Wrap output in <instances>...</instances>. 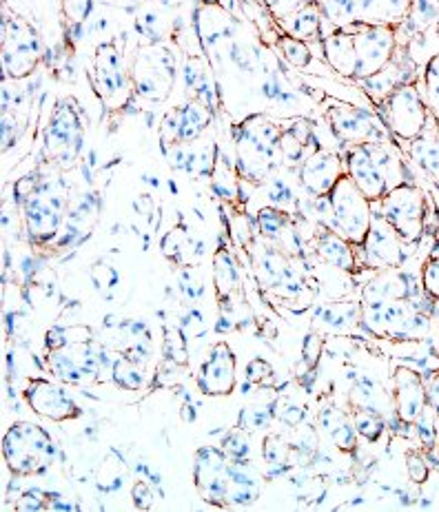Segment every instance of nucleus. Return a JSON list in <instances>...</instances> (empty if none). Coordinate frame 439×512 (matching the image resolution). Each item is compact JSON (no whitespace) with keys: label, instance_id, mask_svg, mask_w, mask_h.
<instances>
[{"label":"nucleus","instance_id":"f257e3e1","mask_svg":"<svg viewBox=\"0 0 439 512\" xmlns=\"http://www.w3.org/2000/svg\"><path fill=\"white\" fill-rule=\"evenodd\" d=\"M287 122L269 118L267 114H253L233 127V151H236V169L240 178L255 187L273 178L278 162V140Z\"/></svg>","mask_w":439,"mask_h":512},{"label":"nucleus","instance_id":"f03ea898","mask_svg":"<svg viewBox=\"0 0 439 512\" xmlns=\"http://www.w3.org/2000/svg\"><path fill=\"white\" fill-rule=\"evenodd\" d=\"M23 213L25 238L34 249H43L58 238L67 220L69 189L58 176H43L38 173L36 187L18 200Z\"/></svg>","mask_w":439,"mask_h":512},{"label":"nucleus","instance_id":"7ed1b4c3","mask_svg":"<svg viewBox=\"0 0 439 512\" xmlns=\"http://www.w3.org/2000/svg\"><path fill=\"white\" fill-rule=\"evenodd\" d=\"M346 173L360 187L373 204L402 182H408L404 162L389 147V142H371V145L346 147Z\"/></svg>","mask_w":439,"mask_h":512},{"label":"nucleus","instance_id":"20e7f679","mask_svg":"<svg viewBox=\"0 0 439 512\" xmlns=\"http://www.w3.org/2000/svg\"><path fill=\"white\" fill-rule=\"evenodd\" d=\"M3 459L14 477H38L56 464L54 437L36 422H14L3 435Z\"/></svg>","mask_w":439,"mask_h":512},{"label":"nucleus","instance_id":"39448f33","mask_svg":"<svg viewBox=\"0 0 439 512\" xmlns=\"http://www.w3.org/2000/svg\"><path fill=\"white\" fill-rule=\"evenodd\" d=\"M85 147V116L76 98H60L43 131V158L56 171L78 165Z\"/></svg>","mask_w":439,"mask_h":512},{"label":"nucleus","instance_id":"423d86ee","mask_svg":"<svg viewBox=\"0 0 439 512\" xmlns=\"http://www.w3.org/2000/svg\"><path fill=\"white\" fill-rule=\"evenodd\" d=\"M244 249H249L260 284L267 286L271 293H278L280 298L291 302H298L309 293L311 286L306 282V275L300 271L298 260H293L291 255L280 251L269 240H264L262 235L253 233V238Z\"/></svg>","mask_w":439,"mask_h":512},{"label":"nucleus","instance_id":"0eeeda50","mask_svg":"<svg viewBox=\"0 0 439 512\" xmlns=\"http://www.w3.org/2000/svg\"><path fill=\"white\" fill-rule=\"evenodd\" d=\"M111 348L98 340L74 344L45 353V368L58 382L85 386L100 382V375H109Z\"/></svg>","mask_w":439,"mask_h":512},{"label":"nucleus","instance_id":"6e6552de","mask_svg":"<svg viewBox=\"0 0 439 512\" xmlns=\"http://www.w3.org/2000/svg\"><path fill=\"white\" fill-rule=\"evenodd\" d=\"M136 96L147 102H165L178 80V58L165 43H149L138 49L131 63Z\"/></svg>","mask_w":439,"mask_h":512},{"label":"nucleus","instance_id":"1a4fd4ad","mask_svg":"<svg viewBox=\"0 0 439 512\" xmlns=\"http://www.w3.org/2000/svg\"><path fill=\"white\" fill-rule=\"evenodd\" d=\"M329 202H331L329 229L338 231L342 238L355 244L357 249H362L366 242V235L371 231L375 204L364 196L349 173H344V176L338 180V184H335L333 191L329 193Z\"/></svg>","mask_w":439,"mask_h":512},{"label":"nucleus","instance_id":"9d476101","mask_svg":"<svg viewBox=\"0 0 439 512\" xmlns=\"http://www.w3.org/2000/svg\"><path fill=\"white\" fill-rule=\"evenodd\" d=\"M91 85L102 107L109 111L125 109L131 96H136L131 67H127L125 56L114 40L96 47L94 60H91Z\"/></svg>","mask_w":439,"mask_h":512},{"label":"nucleus","instance_id":"9b49d317","mask_svg":"<svg viewBox=\"0 0 439 512\" xmlns=\"http://www.w3.org/2000/svg\"><path fill=\"white\" fill-rule=\"evenodd\" d=\"M380 118L386 131L402 142H415L424 136V131L431 125V109L426 105V98L415 83H406L397 87L393 94L386 96L380 105Z\"/></svg>","mask_w":439,"mask_h":512},{"label":"nucleus","instance_id":"f8f14e48","mask_svg":"<svg viewBox=\"0 0 439 512\" xmlns=\"http://www.w3.org/2000/svg\"><path fill=\"white\" fill-rule=\"evenodd\" d=\"M3 74L9 80L29 78L43 60V40L25 18L3 14Z\"/></svg>","mask_w":439,"mask_h":512},{"label":"nucleus","instance_id":"ddd939ff","mask_svg":"<svg viewBox=\"0 0 439 512\" xmlns=\"http://www.w3.org/2000/svg\"><path fill=\"white\" fill-rule=\"evenodd\" d=\"M193 486L207 506L229 508L233 484V459L216 444H204L193 453Z\"/></svg>","mask_w":439,"mask_h":512},{"label":"nucleus","instance_id":"4468645a","mask_svg":"<svg viewBox=\"0 0 439 512\" xmlns=\"http://www.w3.org/2000/svg\"><path fill=\"white\" fill-rule=\"evenodd\" d=\"M380 213L389 220L406 244L417 247L426 229V198L413 182H402L393 187L377 202Z\"/></svg>","mask_w":439,"mask_h":512},{"label":"nucleus","instance_id":"2eb2a0df","mask_svg":"<svg viewBox=\"0 0 439 512\" xmlns=\"http://www.w3.org/2000/svg\"><path fill=\"white\" fill-rule=\"evenodd\" d=\"M324 122L329 125V131L335 136V140L342 142L346 147L357 145H371V142H386L384 138V122L382 118L373 116L371 111H366L357 105H349V102L333 100L324 111Z\"/></svg>","mask_w":439,"mask_h":512},{"label":"nucleus","instance_id":"dca6fc26","mask_svg":"<svg viewBox=\"0 0 439 512\" xmlns=\"http://www.w3.org/2000/svg\"><path fill=\"white\" fill-rule=\"evenodd\" d=\"M349 29L353 32L357 51L355 80L375 76L397 56V27L355 23Z\"/></svg>","mask_w":439,"mask_h":512},{"label":"nucleus","instance_id":"f3484780","mask_svg":"<svg viewBox=\"0 0 439 512\" xmlns=\"http://www.w3.org/2000/svg\"><path fill=\"white\" fill-rule=\"evenodd\" d=\"M413 244H406L393 224L384 218L380 211L373 213L371 231L366 235L362 247V260L373 271L382 269H402L413 258Z\"/></svg>","mask_w":439,"mask_h":512},{"label":"nucleus","instance_id":"a211bd4d","mask_svg":"<svg viewBox=\"0 0 439 512\" xmlns=\"http://www.w3.org/2000/svg\"><path fill=\"white\" fill-rule=\"evenodd\" d=\"M216 111L196 100H187L182 105L171 107L160 122V147L167 151L176 145H193L202 138V133L211 127Z\"/></svg>","mask_w":439,"mask_h":512},{"label":"nucleus","instance_id":"6ab92c4d","mask_svg":"<svg viewBox=\"0 0 439 512\" xmlns=\"http://www.w3.org/2000/svg\"><path fill=\"white\" fill-rule=\"evenodd\" d=\"M20 395H23L27 406L32 408V413L49 419V422L63 424L83 417V408L78 406L76 399L58 382L47 380V377H27Z\"/></svg>","mask_w":439,"mask_h":512},{"label":"nucleus","instance_id":"aec40b11","mask_svg":"<svg viewBox=\"0 0 439 512\" xmlns=\"http://www.w3.org/2000/svg\"><path fill=\"white\" fill-rule=\"evenodd\" d=\"M193 27H196L198 45L202 54L209 58H222L224 49L236 45V20L224 9L218 0H202L193 16Z\"/></svg>","mask_w":439,"mask_h":512},{"label":"nucleus","instance_id":"412c9836","mask_svg":"<svg viewBox=\"0 0 439 512\" xmlns=\"http://www.w3.org/2000/svg\"><path fill=\"white\" fill-rule=\"evenodd\" d=\"M198 393L204 397H229L240 386L238 380V353L229 342L211 344L207 357L196 375Z\"/></svg>","mask_w":439,"mask_h":512},{"label":"nucleus","instance_id":"4be33fe9","mask_svg":"<svg viewBox=\"0 0 439 512\" xmlns=\"http://www.w3.org/2000/svg\"><path fill=\"white\" fill-rule=\"evenodd\" d=\"M253 227L255 233L275 244L280 251L291 255L293 260L306 262V249H309V244H306L304 235L300 233L293 213L278 207H262L255 213Z\"/></svg>","mask_w":439,"mask_h":512},{"label":"nucleus","instance_id":"5701e85b","mask_svg":"<svg viewBox=\"0 0 439 512\" xmlns=\"http://www.w3.org/2000/svg\"><path fill=\"white\" fill-rule=\"evenodd\" d=\"M393 417L402 426H415L428 406L426 380L413 366L400 364L393 368Z\"/></svg>","mask_w":439,"mask_h":512},{"label":"nucleus","instance_id":"b1692460","mask_svg":"<svg viewBox=\"0 0 439 512\" xmlns=\"http://www.w3.org/2000/svg\"><path fill=\"white\" fill-rule=\"evenodd\" d=\"M346 173V160L338 151L318 149L306 158L300 169L298 178L306 196L311 198H326L333 191L335 184Z\"/></svg>","mask_w":439,"mask_h":512},{"label":"nucleus","instance_id":"393cba45","mask_svg":"<svg viewBox=\"0 0 439 512\" xmlns=\"http://www.w3.org/2000/svg\"><path fill=\"white\" fill-rule=\"evenodd\" d=\"M318 149H322V145L313 122L304 118L291 120L278 140V162L280 167L300 169L302 162Z\"/></svg>","mask_w":439,"mask_h":512},{"label":"nucleus","instance_id":"a878e982","mask_svg":"<svg viewBox=\"0 0 439 512\" xmlns=\"http://www.w3.org/2000/svg\"><path fill=\"white\" fill-rule=\"evenodd\" d=\"M182 87H185L187 100H196L207 105L209 109L218 111L220 94L218 83L213 76V69L209 65L207 56H187L182 60Z\"/></svg>","mask_w":439,"mask_h":512},{"label":"nucleus","instance_id":"bb28decb","mask_svg":"<svg viewBox=\"0 0 439 512\" xmlns=\"http://www.w3.org/2000/svg\"><path fill=\"white\" fill-rule=\"evenodd\" d=\"M318 426L342 455H349L353 459L357 457V450H360V435H357V430L353 426L351 411H342L338 404H322L318 411Z\"/></svg>","mask_w":439,"mask_h":512},{"label":"nucleus","instance_id":"cd10ccee","mask_svg":"<svg viewBox=\"0 0 439 512\" xmlns=\"http://www.w3.org/2000/svg\"><path fill=\"white\" fill-rule=\"evenodd\" d=\"M355 249V244H351L349 240L342 238L338 231H333L329 227H320L311 242V251L318 255L324 264H329L342 273H357L360 260H357Z\"/></svg>","mask_w":439,"mask_h":512},{"label":"nucleus","instance_id":"c85d7f7f","mask_svg":"<svg viewBox=\"0 0 439 512\" xmlns=\"http://www.w3.org/2000/svg\"><path fill=\"white\" fill-rule=\"evenodd\" d=\"M322 56L335 74L342 78H353L357 76V51H355V40L353 32L349 27L342 29H331L322 38Z\"/></svg>","mask_w":439,"mask_h":512},{"label":"nucleus","instance_id":"c756f323","mask_svg":"<svg viewBox=\"0 0 439 512\" xmlns=\"http://www.w3.org/2000/svg\"><path fill=\"white\" fill-rule=\"evenodd\" d=\"M357 23L397 27L408 20L415 0H357Z\"/></svg>","mask_w":439,"mask_h":512},{"label":"nucleus","instance_id":"7c9ffc66","mask_svg":"<svg viewBox=\"0 0 439 512\" xmlns=\"http://www.w3.org/2000/svg\"><path fill=\"white\" fill-rule=\"evenodd\" d=\"M357 324H362V306L355 302L320 304L313 313V329L324 333H349Z\"/></svg>","mask_w":439,"mask_h":512},{"label":"nucleus","instance_id":"2f4dec72","mask_svg":"<svg viewBox=\"0 0 439 512\" xmlns=\"http://www.w3.org/2000/svg\"><path fill=\"white\" fill-rule=\"evenodd\" d=\"M129 475H131V466L127 462V457L122 455V450L111 448L107 450L105 457H102V462L96 468L94 484L98 488V493L116 495L129 484Z\"/></svg>","mask_w":439,"mask_h":512},{"label":"nucleus","instance_id":"473e14b6","mask_svg":"<svg viewBox=\"0 0 439 512\" xmlns=\"http://www.w3.org/2000/svg\"><path fill=\"white\" fill-rule=\"evenodd\" d=\"M280 25L284 29V34L300 38L304 43H315V40H320L322 43L326 20L322 16L318 0H315V3L304 5L298 9V12H293L284 20H280Z\"/></svg>","mask_w":439,"mask_h":512},{"label":"nucleus","instance_id":"72a5a7b5","mask_svg":"<svg viewBox=\"0 0 439 512\" xmlns=\"http://www.w3.org/2000/svg\"><path fill=\"white\" fill-rule=\"evenodd\" d=\"M262 459L267 466L269 479H282L289 477L295 464H293V448L287 433H267L262 439Z\"/></svg>","mask_w":439,"mask_h":512},{"label":"nucleus","instance_id":"f704fd0d","mask_svg":"<svg viewBox=\"0 0 439 512\" xmlns=\"http://www.w3.org/2000/svg\"><path fill=\"white\" fill-rule=\"evenodd\" d=\"M262 495V475L255 468L253 459L249 462H236L233 459V484L229 493V508L251 506Z\"/></svg>","mask_w":439,"mask_h":512},{"label":"nucleus","instance_id":"c9c22d12","mask_svg":"<svg viewBox=\"0 0 439 512\" xmlns=\"http://www.w3.org/2000/svg\"><path fill=\"white\" fill-rule=\"evenodd\" d=\"M322 355H324V335L318 329H311L304 335L298 368H295V380L300 382L302 391H306V395L313 393Z\"/></svg>","mask_w":439,"mask_h":512},{"label":"nucleus","instance_id":"e433bc0d","mask_svg":"<svg viewBox=\"0 0 439 512\" xmlns=\"http://www.w3.org/2000/svg\"><path fill=\"white\" fill-rule=\"evenodd\" d=\"M109 380L114 382L120 391L138 393V391H142V388H147L149 375H147V368L131 360V357L122 355V353H114L111 355Z\"/></svg>","mask_w":439,"mask_h":512},{"label":"nucleus","instance_id":"4c0bfd02","mask_svg":"<svg viewBox=\"0 0 439 512\" xmlns=\"http://www.w3.org/2000/svg\"><path fill=\"white\" fill-rule=\"evenodd\" d=\"M386 406L393 408V399L384 395L382 386L377 384L373 377H366V375L355 377L353 386L349 388V408H351V411H355V408H366V411H377V413L384 415Z\"/></svg>","mask_w":439,"mask_h":512},{"label":"nucleus","instance_id":"58836bf2","mask_svg":"<svg viewBox=\"0 0 439 512\" xmlns=\"http://www.w3.org/2000/svg\"><path fill=\"white\" fill-rule=\"evenodd\" d=\"M404 71L406 69L400 65V60L393 58L391 63L386 65L382 71H377L375 76L357 80V83H360L366 89V94H369L377 102V105H380V102L389 94H393L397 87L406 85V83H413V80L404 78Z\"/></svg>","mask_w":439,"mask_h":512},{"label":"nucleus","instance_id":"ea45409f","mask_svg":"<svg viewBox=\"0 0 439 512\" xmlns=\"http://www.w3.org/2000/svg\"><path fill=\"white\" fill-rule=\"evenodd\" d=\"M271 413L275 422L287 428H295L309 422V406H306L300 397L287 393L280 386L275 388V395L271 397Z\"/></svg>","mask_w":439,"mask_h":512},{"label":"nucleus","instance_id":"a19ab883","mask_svg":"<svg viewBox=\"0 0 439 512\" xmlns=\"http://www.w3.org/2000/svg\"><path fill=\"white\" fill-rule=\"evenodd\" d=\"M98 340V335L94 331V326L76 322V324H56L45 333V351H58V348H67L74 344H83V342H94Z\"/></svg>","mask_w":439,"mask_h":512},{"label":"nucleus","instance_id":"79ce46f5","mask_svg":"<svg viewBox=\"0 0 439 512\" xmlns=\"http://www.w3.org/2000/svg\"><path fill=\"white\" fill-rule=\"evenodd\" d=\"M16 510H25V512H38V510H80V504H74V501H67L65 495L54 493V490L29 488V490H23V493H20Z\"/></svg>","mask_w":439,"mask_h":512},{"label":"nucleus","instance_id":"37998d69","mask_svg":"<svg viewBox=\"0 0 439 512\" xmlns=\"http://www.w3.org/2000/svg\"><path fill=\"white\" fill-rule=\"evenodd\" d=\"M191 344L187 340L185 331L178 324H167L162 329V360L176 364L180 368H187L191 360Z\"/></svg>","mask_w":439,"mask_h":512},{"label":"nucleus","instance_id":"c03bdc74","mask_svg":"<svg viewBox=\"0 0 439 512\" xmlns=\"http://www.w3.org/2000/svg\"><path fill=\"white\" fill-rule=\"evenodd\" d=\"M211 189L213 193H216L218 198H222L224 202H233L240 198V173L238 169L231 165L229 160H224V156L220 153V158L216 162V167H213V173H211Z\"/></svg>","mask_w":439,"mask_h":512},{"label":"nucleus","instance_id":"a18cd8bd","mask_svg":"<svg viewBox=\"0 0 439 512\" xmlns=\"http://www.w3.org/2000/svg\"><path fill=\"white\" fill-rule=\"evenodd\" d=\"M411 158L428 173V178H433V182L439 187V138L435 129L431 136H428V129H426L422 138L411 142Z\"/></svg>","mask_w":439,"mask_h":512},{"label":"nucleus","instance_id":"49530a36","mask_svg":"<svg viewBox=\"0 0 439 512\" xmlns=\"http://www.w3.org/2000/svg\"><path fill=\"white\" fill-rule=\"evenodd\" d=\"M273 422L275 419L271 413V399H267V402H251L247 406H242V411L236 419V428L244 430V433L249 435H255L260 433V430H269Z\"/></svg>","mask_w":439,"mask_h":512},{"label":"nucleus","instance_id":"de8ad7c7","mask_svg":"<svg viewBox=\"0 0 439 512\" xmlns=\"http://www.w3.org/2000/svg\"><path fill=\"white\" fill-rule=\"evenodd\" d=\"M275 380H278V375H275V366L264 360V357H253V360L247 362V366H244V382H242V391L244 395H249V391L253 388H260V391H264V388H271V391H275Z\"/></svg>","mask_w":439,"mask_h":512},{"label":"nucleus","instance_id":"09e8293b","mask_svg":"<svg viewBox=\"0 0 439 512\" xmlns=\"http://www.w3.org/2000/svg\"><path fill=\"white\" fill-rule=\"evenodd\" d=\"M353 417V426L357 430L360 439H364L366 444H380L382 437L386 433V417L377 411H366V408H355L351 411Z\"/></svg>","mask_w":439,"mask_h":512},{"label":"nucleus","instance_id":"8fccbe9b","mask_svg":"<svg viewBox=\"0 0 439 512\" xmlns=\"http://www.w3.org/2000/svg\"><path fill=\"white\" fill-rule=\"evenodd\" d=\"M326 25L331 29L351 27L357 23V0H318Z\"/></svg>","mask_w":439,"mask_h":512},{"label":"nucleus","instance_id":"3c124183","mask_svg":"<svg viewBox=\"0 0 439 512\" xmlns=\"http://www.w3.org/2000/svg\"><path fill=\"white\" fill-rule=\"evenodd\" d=\"M413 428H415L417 439H420L424 453L428 457H433V453L439 448V415L431 404L424 408V413L420 415V419H417Z\"/></svg>","mask_w":439,"mask_h":512},{"label":"nucleus","instance_id":"603ef678","mask_svg":"<svg viewBox=\"0 0 439 512\" xmlns=\"http://www.w3.org/2000/svg\"><path fill=\"white\" fill-rule=\"evenodd\" d=\"M278 49L282 58L295 69H306L313 63V51L309 43H304L300 38H293L289 34H282L278 38Z\"/></svg>","mask_w":439,"mask_h":512},{"label":"nucleus","instance_id":"864d4df0","mask_svg":"<svg viewBox=\"0 0 439 512\" xmlns=\"http://www.w3.org/2000/svg\"><path fill=\"white\" fill-rule=\"evenodd\" d=\"M178 289L182 300L189 302L187 306H193L202 302L204 298V280H202V273L196 264H187V266H180L178 271Z\"/></svg>","mask_w":439,"mask_h":512},{"label":"nucleus","instance_id":"5fc2aeb1","mask_svg":"<svg viewBox=\"0 0 439 512\" xmlns=\"http://www.w3.org/2000/svg\"><path fill=\"white\" fill-rule=\"evenodd\" d=\"M249 437H251L249 433H244V430L233 426L218 439V446L231 459H236V462H249V459H253V448H251Z\"/></svg>","mask_w":439,"mask_h":512},{"label":"nucleus","instance_id":"6e6d98bb","mask_svg":"<svg viewBox=\"0 0 439 512\" xmlns=\"http://www.w3.org/2000/svg\"><path fill=\"white\" fill-rule=\"evenodd\" d=\"M424 98H426V105L431 109L433 118L439 122V54H435L431 60H428L426 67H424Z\"/></svg>","mask_w":439,"mask_h":512},{"label":"nucleus","instance_id":"4d7b16f0","mask_svg":"<svg viewBox=\"0 0 439 512\" xmlns=\"http://www.w3.org/2000/svg\"><path fill=\"white\" fill-rule=\"evenodd\" d=\"M91 284H94V289L102 295V298L109 300L118 289L120 275L114 266L107 264L105 260H98L94 266H91Z\"/></svg>","mask_w":439,"mask_h":512},{"label":"nucleus","instance_id":"13d9d810","mask_svg":"<svg viewBox=\"0 0 439 512\" xmlns=\"http://www.w3.org/2000/svg\"><path fill=\"white\" fill-rule=\"evenodd\" d=\"M428 457L424 450H406V473L408 479H411V484L415 486H424L428 479H431V464H428Z\"/></svg>","mask_w":439,"mask_h":512},{"label":"nucleus","instance_id":"bf43d9fd","mask_svg":"<svg viewBox=\"0 0 439 512\" xmlns=\"http://www.w3.org/2000/svg\"><path fill=\"white\" fill-rule=\"evenodd\" d=\"M131 504L138 510H151L156 504V486L149 479H136L131 484Z\"/></svg>","mask_w":439,"mask_h":512},{"label":"nucleus","instance_id":"052dcab7","mask_svg":"<svg viewBox=\"0 0 439 512\" xmlns=\"http://www.w3.org/2000/svg\"><path fill=\"white\" fill-rule=\"evenodd\" d=\"M420 280H422V289L428 298L439 302V258L437 255H431V258L422 264Z\"/></svg>","mask_w":439,"mask_h":512},{"label":"nucleus","instance_id":"680f3d73","mask_svg":"<svg viewBox=\"0 0 439 512\" xmlns=\"http://www.w3.org/2000/svg\"><path fill=\"white\" fill-rule=\"evenodd\" d=\"M60 7H63L67 23L83 25L94 9V0H60Z\"/></svg>","mask_w":439,"mask_h":512},{"label":"nucleus","instance_id":"e2e57ef3","mask_svg":"<svg viewBox=\"0 0 439 512\" xmlns=\"http://www.w3.org/2000/svg\"><path fill=\"white\" fill-rule=\"evenodd\" d=\"M309 3H315V0H264V5H267V9H269V14L278 20H284L287 18L289 14H293V12H298L300 7H304V5H309Z\"/></svg>","mask_w":439,"mask_h":512},{"label":"nucleus","instance_id":"0e129e2a","mask_svg":"<svg viewBox=\"0 0 439 512\" xmlns=\"http://www.w3.org/2000/svg\"><path fill=\"white\" fill-rule=\"evenodd\" d=\"M435 36H437V43H439V16L435 20Z\"/></svg>","mask_w":439,"mask_h":512}]
</instances>
